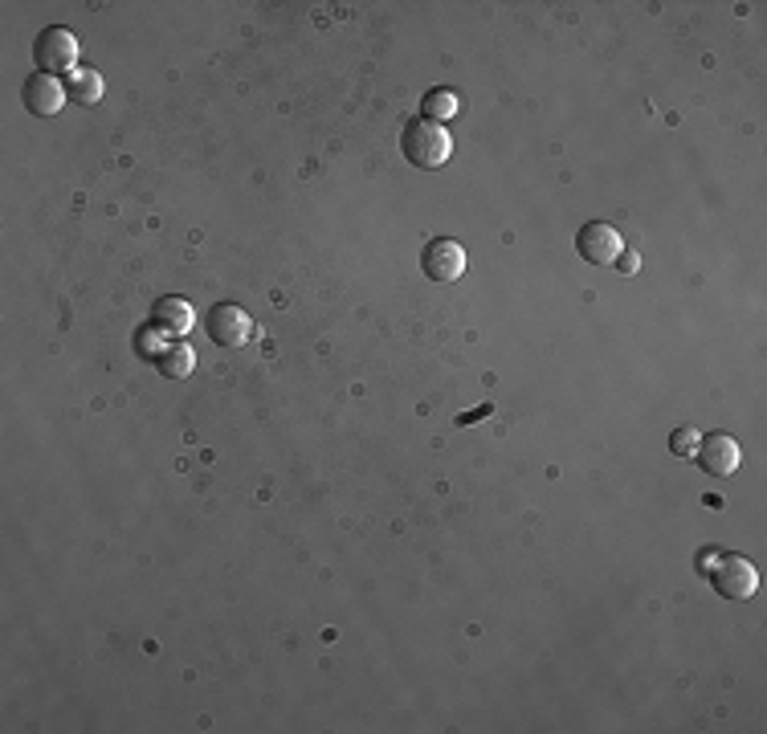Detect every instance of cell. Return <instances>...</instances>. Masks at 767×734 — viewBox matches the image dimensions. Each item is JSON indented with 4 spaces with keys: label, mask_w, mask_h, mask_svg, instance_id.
I'll return each mask as SVG.
<instances>
[{
    "label": "cell",
    "mask_w": 767,
    "mask_h": 734,
    "mask_svg": "<svg viewBox=\"0 0 767 734\" xmlns=\"http://www.w3.org/2000/svg\"><path fill=\"white\" fill-rule=\"evenodd\" d=\"M670 449L673 454H694V449H698V433H694V429H678L670 441Z\"/></svg>",
    "instance_id": "obj_13"
},
{
    "label": "cell",
    "mask_w": 767,
    "mask_h": 734,
    "mask_svg": "<svg viewBox=\"0 0 767 734\" xmlns=\"http://www.w3.org/2000/svg\"><path fill=\"white\" fill-rule=\"evenodd\" d=\"M421 110L429 123H441V119H454L457 110H462V103H457L454 91H445V86H438V91H429L421 98Z\"/></svg>",
    "instance_id": "obj_11"
},
{
    "label": "cell",
    "mask_w": 767,
    "mask_h": 734,
    "mask_svg": "<svg viewBox=\"0 0 767 734\" xmlns=\"http://www.w3.org/2000/svg\"><path fill=\"white\" fill-rule=\"evenodd\" d=\"M698 461H703L706 473H715V478H731L743 461V449H739L735 437H727V433H710L706 441H698Z\"/></svg>",
    "instance_id": "obj_7"
},
{
    "label": "cell",
    "mask_w": 767,
    "mask_h": 734,
    "mask_svg": "<svg viewBox=\"0 0 767 734\" xmlns=\"http://www.w3.org/2000/svg\"><path fill=\"white\" fill-rule=\"evenodd\" d=\"M698 571H703L719 595L727 600H752L755 588H759V571L755 563H747L743 555H722V551H703L698 555Z\"/></svg>",
    "instance_id": "obj_1"
},
{
    "label": "cell",
    "mask_w": 767,
    "mask_h": 734,
    "mask_svg": "<svg viewBox=\"0 0 767 734\" xmlns=\"http://www.w3.org/2000/svg\"><path fill=\"white\" fill-rule=\"evenodd\" d=\"M208 335H213L220 347H245L253 335H257V323H253L241 306H233V302H220V306H213V314H208Z\"/></svg>",
    "instance_id": "obj_6"
},
{
    "label": "cell",
    "mask_w": 767,
    "mask_h": 734,
    "mask_svg": "<svg viewBox=\"0 0 767 734\" xmlns=\"http://www.w3.org/2000/svg\"><path fill=\"white\" fill-rule=\"evenodd\" d=\"M576 250L584 262H592V266H612L621 253H625V241L621 233L604 225V220H592V225H584L576 237Z\"/></svg>",
    "instance_id": "obj_5"
},
{
    "label": "cell",
    "mask_w": 767,
    "mask_h": 734,
    "mask_svg": "<svg viewBox=\"0 0 767 734\" xmlns=\"http://www.w3.org/2000/svg\"><path fill=\"white\" fill-rule=\"evenodd\" d=\"M65 91L74 94L79 103H86V107H91V103H98V98H103V79H98L95 70H74Z\"/></svg>",
    "instance_id": "obj_12"
},
{
    "label": "cell",
    "mask_w": 767,
    "mask_h": 734,
    "mask_svg": "<svg viewBox=\"0 0 767 734\" xmlns=\"http://www.w3.org/2000/svg\"><path fill=\"white\" fill-rule=\"evenodd\" d=\"M21 98H25V107H29L33 115H58L65 103V86L53 79V74H33V79L25 82Z\"/></svg>",
    "instance_id": "obj_8"
},
{
    "label": "cell",
    "mask_w": 767,
    "mask_h": 734,
    "mask_svg": "<svg viewBox=\"0 0 767 734\" xmlns=\"http://www.w3.org/2000/svg\"><path fill=\"white\" fill-rule=\"evenodd\" d=\"M421 269L424 278L433 281H457L466 274V250L457 245L454 237H433L421 253Z\"/></svg>",
    "instance_id": "obj_4"
},
{
    "label": "cell",
    "mask_w": 767,
    "mask_h": 734,
    "mask_svg": "<svg viewBox=\"0 0 767 734\" xmlns=\"http://www.w3.org/2000/svg\"><path fill=\"white\" fill-rule=\"evenodd\" d=\"M616 262H621V274H633V269H637V253H621V257H616Z\"/></svg>",
    "instance_id": "obj_14"
},
{
    "label": "cell",
    "mask_w": 767,
    "mask_h": 734,
    "mask_svg": "<svg viewBox=\"0 0 767 734\" xmlns=\"http://www.w3.org/2000/svg\"><path fill=\"white\" fill-rule=\"evenodd\" d=\"M400 147H405L408 164H412V168H424V172H433V168H441V164H450V156H454L450 131H445L441 123H429V119H412V123L405 127Z\"/></svg>",
    "instance_id": "obj_2"
},
{
    "label": "cell",
    "mask_w": 767,
    "mask_h": 734,
    "mask_svg": "<svg viewBox=\"0 0 767 734\" xmlns=\"http://www.w3.org/2000/svg\"><path fill=\"white\" fill-rule=\"evenodd\" d=\"M192 306L184 302V298H164V302H156V327L164 330V335H189L192 330Z\"/></svg>",
    "instance_id": "obj_9"
},
{
    "label": "cell",
    "mask_w": 767,
    "mask_h": 734,
    "mask_svg": "<svg viewBox=\"0 0 767 734\" xmlns=\"http://www.w3.org/2000/svg\"><path fill=\"white\" fill-rule=\"evenodd\" d=\"M33 53H37V65L46 70V74H74V62H79V37L70 29H46L41 37H37V46H33Z\"/></svg>",
    "instance_id": "obj_3"
},
{
    "label": "cell",
    "mask_w": 767,
    "mask_h": 734,
    "mask_svg": "<svg viewBox=\"0 0 767 734\" xmlns=\"http://www.w3.org/2000/svg\"><path fill=\"white\" fill-rule=\"evenodd\" d=\"M192 368H196V356H192L189 344H168V351L159 356V372L172 375V380H184V375H192Z\"/></svg>",
    "instance_id": "obj_10"
}]
</instances>
